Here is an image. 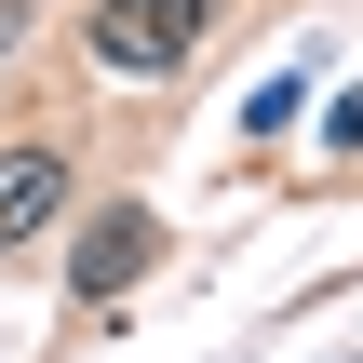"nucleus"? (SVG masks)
Returning a JSON list of instances; mask_svg holds the SVG:
<instances>
[{"mask_svg": "<svg viewBox=\"0 0 363 363\" xmlns=\"http://www.w3.org/2000/svg\"><path fill=\"white\" fill-rule=\"evenodd\" d=\"M202 27H216V0H94V67L108 81H162V67L202 54Z\"/></svg>", "mask_w": 363, "mask_h": 363, "instance_id": "f257e3e1", "label": "nucleus"}, {"mask_svg": "<svg viewBox=\"0 0 363 363\" xmlns=\"http://www.w3.org/2000/svg\"><path fill=\"white\" fill-rule=\"evenodd\" d=\"M148 256H162V216H148V202H108V216L81 229V256H67V283H81V296L108 310V296H121V283H135Z\"/></svg>", "mask_w": 363, "mask_h": 363, "instance_id": "f03ea898", "label": "nucleus"}, {"mask_svg": "<svg viewBox=\"0 0 363 363\" xmlns=\"http://www.w3.org/2000/svg\"><path fill=\"white\" fill-rule=\"evenodd\" d=\"M54 202H67V162H54V148H0V256H13Z\"/></svg>", "mask_w": 363, "mask_h": 363, "instance_id": "7ed1b4c3", "label": "nucleus"}, {"mask_svg": "<svg viewBox=\"0 0 363 363\" xmlns=\"http://www.w3.org/2000/svg\"><path fill=\"white\" fill-rule=\"evenodd\" d=\"M323 135H337V148L363 162V94H337V121H323Z\"/></svg>", "mask_w": 363, "mask_h": 363, "instance_id": "20e7f679", "label": "nucleus"}, {"mask_svg": "<svg viewBox=\"0 0 363 363\" xmlns=\"http://www.w3.org/2000/svg\"><path fill=\"white\" fill-rule=\"evenodd\" d=\"M13 40H27V13H13V0H0V54H13Z\"/></svg>", "mask_w": 363, "mask_h": 363, "instance_id": "39448f33", "label": "nucleus"}]
</instances>
